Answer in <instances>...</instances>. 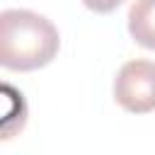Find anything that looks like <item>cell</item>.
<instances>
[{
    "instance_id": "6da1fadb",
    "label": "cell",
    "mask_w": 155,
    "mask_h": 155,
    "mask_svg": "<svg viewBox=\"0 0 155 155\" xmlns=\"http://www.w3.org/2000/svg\"><path fill=\"white\" fill-rule=\"evenodd\" d=\"M61 48L58 29L51 19L31 10H2L0 15V63L10 70H36L48 65Z\"/></svg>"
},
{
    "instance_id": "7a4b0ae2",
    "label": "cell",
    "mask_w": 155,
    "mask_h": 155,
    "mask_svg": "<svg viewBox=\"0 0 155 155\" xmlns=\"http://www.w3.org/2000/svg\"><path fill=\"white\" fill-rule=\"evenodd\" d=\"M114 99L133 114L155 111V61H126L114 78Z\"/></svg>"
},
{
    "instance_id": "3957f363",
    "label": "cell",
    "mask_w": 155,
    "mask_h": 155,
    "mask_svg": "<svg viewBox=\"0 0 155 155\" xmlns=\"http://www.w3.org/2000/svg\"><path fill=\"white\" fill-rule=\"evenodd\" d=\"M128 31L136 44L155 51V0H133L128 10Z\"/></svg>"
},
{
    "instance_id": "277c9868",
    "label": "cell",
    "mask_w": 155,
    "mask_h": 155,
    "mask_svg": "<svg viewBox=\"0 0 155 155\" xmlns=\"http://www.w3.org/2000/svg\"><path fill=\"white\" fill-rule=\"evenodd\" d=\"M85 7H90L92 12H99V15H107L111 10H116L124 0H80Z\"/></svg>"
}]
</instances>
